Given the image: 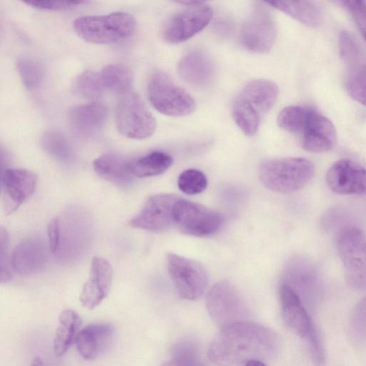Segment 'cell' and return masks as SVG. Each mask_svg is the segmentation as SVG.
<instances>
[{
	"label": "cell",
	"mask_w": 366,
	"mask_h": 366,
	"mask_svg": "<svg viewBox=\"0 0 366 366\" xmlns=\"http://www.w3.org/2000/svg\"><path fill=\"white\" fill-rule=\"evenodd\" d=\"M278 345L272 330L247 320L222 327L207 355L216 365H265L276 355Z\"/></svg>",
	"instance_id": "1"
},
{
	"label": "cell",
	"mask_w": 366,
	"mask_h": 366,
	"mask_svg": "<svg viewBox=\"0 0 366 366\" xmlns=\"http://www.w3.org/2000/svg\"><path fill=\"white\" fill-rule=\"evenodd\" d=\"M277 95V86L266 79L253 80L240 91L233 102L232 117L246 135L257 132L261 119L273 107Z\"/></svg>",
	"instance_id": "2"
},
{
	"label": "cell",
	"mask_w": 366,
	"mask_h": 366,
	"mask_svg": "<svg viewBox=\"0 0 366 366\" xmlns=\"http://www.w3.org/2000/svg\"><path fill=\"white\" fill-rule=\"evenodd\" d=\"M311 161L302 157L269 159L261 162L258 175L268 189L277 192H292L304 187L314 175Z\"/></svg>",
	"instance_id": "3"
},
{
	"label": "cell",
	"mask_w": 366,
	"mask_h": 366,
	"mask_svg": "<svg viewBox=\"0 0 366 366\" xmlns=\"http://www.w3.org/2000/svg\"><path fill=\"white\" fill-rule=\"evenodd\" d=\"M73 28L87 42L109 44L129 37L135 30L136 21L130 14L117 11L79 17L74 21Z\"/></svg>",
	"instance_id": "4"
},
{
	"label": "cell",
	"mask_w": 366,
	"mask_h": 366,
	"mask_svg": "<svg viewBox=\"0 0 366 366\" xmlns=\"http://www.w3.org/2000/svg\"><path fill=\"white\" fill-rule=\"evenodd\" d=\"M279 294L282 315L285 325L297 335L307 341L313 361L317 365H322L325 362L323 342L305 308V305L283 282L280 285Z\"/></svg>",
	"instance_id": "5"
},
{
	"label": "cell",
	"mask_w": 366,
	"mask_h": 366,
	"mask_svg": "<svg viewBox=\"0 0 366 366\" xmlns=\"http://www.w3.org/2000/svg\"><path fill=\"white\" fill-rule=\"evenodd\" d=\"M336 247L347 285L357 290H366V233L347 225L337 232Z\"/></svg>",
	"instance_id": "6"
},
{
	"label": "cell",
	"mask_w": 366,
	"mask_h": 366,
	"mask_svg": "<svg viewBox=\"0 0 366 366\" xmlns=\"http://www.w3.org/2000/svg\"><path fill=\"white\" fill-rule=\"evenodd\" d=\"M147 94L153 107L167 116H187L196 108V103L189 94L162 71H157L150 77Z\"/></svg>",
	"instance_id": "7"
},
{
	"label": "cell",
	"mask_w": 366,
	"mask_h": 366,
	"mask_svg": "<svg viewBox=\"0 0 366 366\" xmlns=\"http://www.w3.org/2000/svg\"><path fill=\"white\" fill-rule=\"evenodd\" d=\"M115 119L119 133L129 139H147L154 133L157 127L155 119L141 98L131 91L120 94Z\"/></svg>",
	"instance_id": "8"
},
{
	"label": "cell",
	"mask_w": 366,
	"mask_h": 366,
	"mask_svg": "<svg viewBox=\"0 0 366 366\" xmlns=\"http://www.w3.org/2000/svg\"><path fill=\"white\" fill-rule=\"evenodd\" d=\"M224 222V217L218 212L187 199L179 197L174 207V225L188 235H213L219 231Z\"/></svg>",
	"instance_id": "9"
},
{
	"label": "cell",
	"mask_w": 366,
	"mask_h": 366,
	"mask_svg": "<svg viewBox=\"0 0 366 366\" xmlns=\"http://www.w3.org/2000/svg\"><path fill=\"white\" fill-rule=\"evenodd\" d=\"M208 313L214 322L222 327L247 321V308L237 289L227 281L215 283L207 296Z\"/></svg>",
	"instance_id": "10"
},
{
	"label": "cell",
	"mask_w": 366,
	"mask_h": 366,
	"mask_svg": "<svg viewBox=\"0 0 366 366\" xmlns=\"http://www.w3.org/2000/svg\"><path fill=\"white\" fill-rule=\"evenodd\" d=\"M167 269L178 295L184 300H195L205 292L208 277L204 267L198 262L169 253Z\"/></svg>",
	"instance_id": "11"
},
{
	"label": "cell",
	"mask_w": 366,
	"mask_h": 366,
	"mask_svg": "<svg viewBox=\"0 0 366 366\" xmlns=\"http://www.w3.org/2000/svg\"><path fill=\"white\" fill-rule=\"evenodd\" d=\"M282 282L288 285L305 305H314L320 297L322 284L318 270L307 257L290 258L285 264Z\"/></svg>",
	"instance_id": "12"
},
{
	"label": "cell",
	"mask_w": 366,
	"mask_h": 366,
	"mask_svg": "<svg viewBox=\"0 0 366 366\" xmlns=\"http://www.w3.org/2000/svg\"><path fill=\"white\" fill-rule=\"evenodd\" d=\"M179 197L171 194H155L146 201L141 211L134 217L129 224L134 228L159 232L174 223V210Z\"/></svg>",
	"instance_id": "13"
},
{
	"label": "cell",
	"mask_w": 366,
	"mask_h": 366,
	"mask_svg": "<svg viewBox=\"0 0 366 366\" xmlns=\"http://www.w3.org/2000/svg\"><path fill=\"white\" fill-rule=\"evenodd\" d=\"M276 36V24L272 15L266 9L258 7L243 24L240 42L249 51L265 54L272 48Z\"/></svg>",
	"instance_id": "14"
},
{
	"label": "cell",
	"mask_w": 366,
	"mask_h": 366,
	"mask_svg": "<svg viewBox=\"0 0 366 366\" xmlns=\"http://www.w3.org/2000/svg\"><path fill=\"white\" fill-rule=\"evenodd\" d=\"M212 10L206 6L192 8L174 14L165 23L162 35L169 44L184 42L201 31L212 19Z\"/></svg>",
	"instance_id": "15"
},
{
	"label": "cell",
	"mask_w": 366,
	"mask_h": 366,
	"mask_svg": "<svg viewBox=\"0 0 366 366\" xmlns=\"http://www.w3.org/2000/svg\"><path fill=\"white\" fill-rule=\"evenodd\" d=\"M297 134L300 136L302 148L310 152L330 151L337 141L332 122L312 107H309Z\"/></svg>",
	"instance_id": "16"
},
{
	"label": "cell",
	"mask_w": 366,
	"mask_h": 366,
	"mask_svg": "<svg viewBox=\"0 0 366 366\" xmlns=\"http://www.w3.org/2000/svg\"><path fill=\"white\" fill-rule=\"evenodd\" d=\"M37 178L25 169H6L1 175L3 208L6 215L14 213L34 192Z\"/></svg>",
	"instance_id": "17"
},
{
	"label": "cell",
	"mask_w": 366,
	"mask_h": 366,
	"mask_svg": "<svg viewBox=\"0 0 366 366\" xmlns=\"http://www.w3.org/2000/svg\"><path fill=\"white\" fill-rule=\"evenodd\" d=\"M326 182L338 194H366V169L350 159L335 162L326 173Z\"/></svg>",
	"instance_id": "18"
},
{
	"label": "cell",
	"mask_w": 366,
	"mask_h": 366,
	"mask_svg": "<svg viewBox=\"0 0 366 366\" xmlns=\"http://www.w3.org/2000/svg\"><path fill=\"white\" fill-rule=\"evenodd\" d=\"M113 277V269L105 258H92L87 281L84 283L80 301L84 307L92 310L108 295Z\"/></svg>",
	"instance_id": "19"
},
{
	"label": "cell",
	"mask_w": 366,
	"mask_h": 366,
	"mask_svg": "<svg viewBox=\"0 0 366 366\" xmlns=\"http://www.w3.org/2000/svg\"><path fill=\"white\" fill-rule=\"evenodd\" d=\"M177 72L187 83L202 88L212 83L215 76V66L207 53L193 50L179 60Z\"/></svg>",
	"instance_id": "20"
},
{
	"label": "cell",
	"mask_w": 366,
	"mask_h": 366,
	"mask_svg": "<svg viewBox=\"0 0 366 366\" xmlns=\"http://www.w3.org/2000/svg\"><path fill=\"white\" fill-rule=\"evenodd\" d=\"M114 337V327L109 323H95L81 329L76 338L79 353L86 360H94L104 353Z\"/></svg>",
	"instance_id": "21"
},
{
	"label": "cell",
	"mask_w": 366,
	"mask_h": 366,
	"mask_svg": "<svg viewBox=\"0 0 366 366\" xmlns=\"http://www.w3.org/2000/svg\"><path fill=\"white\" fill-rule=\"evenodd\" d=\"M107 117V107L96 102L76 106L69 113L71 129L82 137H91L99 132L104 127Z\"/></svg>",
	"instance_id": "22"
},
{
	"label": "cell",
	"mask_w": 366,
	"mask_h": 366,
	"mask_svg": "<svg viewBox=\"0 0 366 366\" xmlns=\"http://www.w3.org/2000/svg\"><path fill=\"white\" fill-rule=\"evenodd\" d=\"M46 262V252L42 242L29 238L21 241L14 248L11 264L13 269L23 276L39 272Z\"/></svg>",
	"instance_id": "23"
},
{
	"label": "cell",
	"mask_w": 366,
	"mask_h": 366,
	"mask_svg": "<svg viewBox=\"0 0 366 366\" xmlns=\"http://www.w3.org/2000/svg\"><path fill=\"white\" fill-rule=\"evenodd\" d=\"M132 161L117 154L107 153L97 158L93 162L96 173L102 179L121 187L132 182Z\"/></svg>",
	"instance_id": "24"
},
{
	"label": "cell",
	"mask_w": 366,
	"mask_h": 366,
	"mask_svg": "<svg viewBox=\"0 0 366 366\" xmlns=\"http://www.w3.org/2000/svg\"><path fill=\"white\" fill-rule=\"evenodd\" d=\"M263 1L308 27H317L320 23L319 10L310 0Z\"/></svg>",
	"instance_id": "25"
},
{
	"label": "cell",
	"mask_w": 366,
	"mask_h": 366,
	"mask_svg": "<svg viewBox=\"0 0 366 366\" xmlns=\"http://www.w3.org/2000/svg\"><path fill=\"white\" fill-rule=\"evenodd\" d=\"M81 325V320L75 311L69 309L61 312L54 340V351L56 356L64 355L76 341Z\"/></svg>",
	"instance_id": "26"
},
{
	"label": "cell",
	"mask_w": 366,
	"mask_h": 366,
	"mask_svg": "<svg viewBox=\"0 0 366 366\" xmlns=\"http://www.w3.org/2000/svg\"><path fill=\"white\" fill-rule=\"evenodd\" d=\"M173 163L168 154L154 151L131 162V172L134 177L142 178L164 173Z\"/></svg>",
	"instance_id": "27"
},
{
	"label": "cell",
	"mask_w": 366,
	"mask_h": 366,
	"mask_svg": "<svg viewBox=\"0 0 366 366\" xmlns=\"http://www.w3.org/2000/svg\"><path fill=\"white\" fill-rule=\"evenodd\" d=\"M105 89L122 94L130 91L133 80L131 70L125 65L112 64L100 72Z\"/></svg>",
	"instance_id": "28"
},
{
	"label": "cell",
	"mask_w": 366,
	"mask_h": 366,
	"mask_svg": "<svg viewBox=\"0 0 366 366\" xmlns=\"http://www.w3.org/2000/svg\"><path fill=\"white\" fill-rule=\"evenodd\" d=\"M43 149L51 157L67 162L72 156L71 147L66 136L56 130L45 132L41 138Z\"/></svg>",
	"instance_id": "29"
},
{
	"label": "cell",
	"mask_w": 366,
	"mask_h": 366,
	"mask_svg": "<svg viewBox=\"0 0 366 366\" xmlns=\"http://www.w3.org/2000/svg\"><path fill=\"white\" fill-rule=\"evenodd\" d=\"M73 89L84 98L96 100L102 96L105 88L100 73L86 70L76 76Z\"/></svg>",
	"instance_id": "30"
},
{
	"label": "cell",
	"mask_w": 366,
	"mask_h": 366,
	"mask_svg": "<svg viewBox=\"0 0 366 366\" xmlns=\"http://www.w3.org/2000/svg\"><path fill=\"white\" fill-rule=\"evenodd\" d=\"M16 68L24 86L31 91L39 89L44 79L42 64L31 57H21L16 62Z\"/></svg>",
	"instance_id": "31"
},
{
	"label": "cell",
	"mask_w": 366,
	"mask_h": 366,
	"mask_svg": "<svg viewBox=\"0 0 366 366\" xmlns=\"http://www.w3.org/2000/svg\"><path fill=\"white\" fill-rule=\"evenodd\" d=\"M345 88L354 100L366 107V62L349 69Z\"/></svg>",
	"instance_id": "32"
},
{
	"label": "cell",
	"mask_w": 366,
	"mask_h": 366,
	"mask_svg": "<svg viewBox=\"0 0 366 366\" xmlns=\"http://www.w3.org/2000/svg\"><path fill=\"white\" fill-rule=\"evenodd\" d=\"M197 344L190 340H182L174 343L170 351V359L167 365H196L199 361Z\"/></svg>",
	"instance_id": "33"
},
{
	"label": "cell",
	"mask_w": 366,
	"mask_h": 366,
	"mask_svg": "<svg viewBox=\"0 0 366 366\" xmlns=\"http://www.w3.org/2000/svg\"><path fill=\"white\" fill-rule=\"evenodd\" d=\"M349 332L358 345L366 344V296L355 306L349 324Z\"/></svg>",
	"instance_id": "34"
},
{
	"label": "cell",
	"mask_w": 366,
	"mask_h": 366,
	"mask_svg": "<svg viewBox=\"0 0 366 366\" xmlns=\"http://www.w3.org/2000/svg\"><path fill=\"white\" fill-rule=\"evenodd\" d=\"M179 189L184 193L193 195L202 192L207 186V179L203 172L189 169L180 174L177 180Z\"/></svg>",
	"instance_id": "35"
},
{
	"label": "cell",
	"mask_w": 366,
	"mask_h": 366,
	"mask_svg": "<svg viewBox=\"0 0 366 366\" xmlns=\"http://www.w3.org/2000/svg\"><path fill=\"white\" fill-rule=\"evenodd\" d=\"M339 49L341 58L350 68L362 63V56L360 47L353 37L345 31L340 35Z\"/></svg>",
	"instance_id": "36"
},
{
	"label": "cell",
	"mask_w": 366,
	"mask_h": 366,
	"mask_svg": "<svg viewBox=\"0 0 366 366\" xmlns=\"http://www.w3.org/2000/svg\"><path fill=\"white\" fill-rule=\"evenodd\" d=\"M333 4L350 12L357 28L366 41V1L365 0H330Z\"/></svg>",
	"instance_id": "37"
},
{
	"label": "cell",
	"mask_w": 366,
	"mask_h": 366,
	"mask_svg": "<svg viewBox=\"0 0 366 366\" xmlns=\"http://www.w3.org/2000/svg\"><path fill=\"white\" fill-rule=\"evenodd\" d=\"M9 236L4 228L0 229V251H1V282L6 283L12 278L11 272V260L9 258Z\"/></svg>",
	"instance_id": "38"
},
{
	"label": "cell",
	"mask_w": 366,
	"mask_h": 366,
	"mask_svg": "<svg viewBox=\"0 0 366 366\" xmlns=\"http://www.w3.org/2000/svg\"><path fill=\"white\" fill-rule=\"evenodd\" d=\"M33 7L45 10H61L69 8L66 0H21Z\"/></svg>",
	"instance_id": "39"
},
{
	"label": "cell",
	"mask_w": 366,
	"mask_h": 366,
	"mask_svg": "<svg viewBox=\"0 0 366 366\" xmlns=\"http://www.w3.org/2000/svg\"><path fill=\"white\" fill-rule=\"evenodd\" d=\"M345 217L340 211L331 210L328 212L322 219V224L326 229H338L347 226L344 224Z\"/></svg>",
	"instance_id": "40"
},
{
	"label": "cell",
	"mask_w": 366,
	"mask_h": 366,
	"mask_svg": "<svg viewBox=\"0 0 366 366\" xmlns=\"http://www.w3.org/2000/svg\"><path fill=\"white\" fill-rule=\"evenodd\" d=\"M49 246L51 252L55 253L59 244L60 229L57 218L52 219L47 227Z\"/></svg>",
	"instance_id": "41"
},
{
	"label": "cell",
	"mask_w": 366,
	"mask_h": 366,
	"mask_svg": "<svg viewBox=\"0 0 366 366\" xmlns=\"http://www.w3.org/2000/svg\"><path fill=\"white\" fill-rule=\"evenodd\" d=\"M174 1L189 6H198L208 0H174Z\"/></svg>",
	"instance_id": "42"
},
{
	"label": "cell",
	"mask_w": 366,
	"mask_h": 366,
	"mask_svg": "<svg viewBox=\"0 0 366 366\" xmlns=\"http://www.w3.org/2000/svg\"><path fill=\"white\" fill-rule=\"evenodd\" d=\"M89 0H66L69 7L87 4Z\"/></svg>",
	"instance_id": "43"
},
{
	"label": "cell",
	"mask_w": 366,
	"mask_h": 366,
	"mask_svg": "<svg viewBox=\"0 0 366 366\" xmlns=\"http://www.w3.org/2000/svg\"><path fill=\"white\" fill-rule=\"evenodd\" d=\"M33 365H42V362L39 358H35L34 360Z\"/></svg>",
	"instance_id": "44"
}]
</instances>
